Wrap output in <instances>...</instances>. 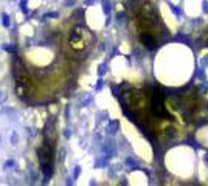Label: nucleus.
<instances>
[{
	"instance_id": "obj_2",
	"label": "nucleus",
	"mask_w": 208,
	"mask_h": 186,
	"mask_svg": "<svg viewBox=\"0 0 208 186\" xmlns=\"http://www.w3.org/2000/svg\"><path fill=\"white\" fill-rule=\"evenodd\" d=\"M92 34L82 27H75L70 36V46L75 51H84L92 42Z\"/></svg>"
},
{
	"instance_id": "obj_10",
	"label": "nucleus",
	"mask_w": 208,
	"mask_h": 186,
	"mask_svg": "<svg viewBox=\"0 0 208 186\" xmlns=\"http://www.w3.org/2000/svg\"><path fill=\"white\" fill-rule=\"evenodd\" d=\"M165 186H179V185H175L174 180H166L165 182Z\"/></svg>"
},
{
	"instance_id": "obj_6",
	"label": "nucleus",
	"mask_w": 208,
	"mask_h": 186,
	"mask_svg": "<svg viewBox=\"0 0 208 186\" xmlns=\"http://www.w3.org/2000/svg\"><path fill=\"white\" fill-rule=\"evenodd\" d=\"M3 48H5L6 51H10V53H14V51H16V46H14V45H5Z\"/></svg>"
},
{
	"instance_id": "obj_12",
	"label": "nucleus",
	"mask_w": 208,
	"mask_h": 186,
	"mask_svg": "<svg viewBox=\"0 0 208 186\" xmlns=\"http://www.w3.org/2000/svg\"><path fill=\"white\" fill-rule=\"evenodd\" d=\"M0 143H2V137H0Z\"/></svg>"
},
{
	"instance_id": "obj_5",
	"label": "nucleus",
	"mask_w": 208,
	"mask_h": 186,
	"mask_svg": "<svg viewBox=\"0 0 208 186\" xmlns=\"http://www.w3.org/2000/svg\"><path fill=\"white\" fill-rule=\"evenodd\" d=\"M2 23H3V27H6V28L10 27V16L6 14V13L2 14Z\"/></svg>"
},
{
	"instance_id": "obj_3",
	"label": "nucleus",
	"mask_w": 208,
	"mask_h": 186,
	"mask_svg": "<svg viewBox=\"0 0 208 186\" xmlns=\"http://www.w3.org/2000/svg\"><path fill=\"white\" fill-rule=\"evenodd\" d=\"M37 155H39V163L42 168V172L45 175V178L51 177L53 169H51V149H48V146H42L39 151H37Z\"/></svg>"
},
{
	"instance_id": "obj_13",
	"label": "nucleus",
	"mask_w": 208,
	"mask_h": 186,
	"mask_svg": "<svg viewBox=\"0 0 208 186\" xmlns=\"http://www.w3.org/2000/svg\"><path fill=\"white\" fill-rule=\"evenodd\" d=\"M0 99H2V95H0Z\"/></svg>"
},
{
	"instance_id": "obj_9",
	"label": "nucleus",
	"mask_w": 208,
	"mask_h": 186,
	"mask_svg": "<svg viewBox=\"0 0 208 186\" xmlns=\"http://www.w3.org/2000/svg\"><path fill=\"white\" fill-rule=\"evenodd\" d=\"M56 16H58V13H47V14L44 16V19H48V17H56Z\"/></svg>"
},
{
	"instance_id": "obj_4",
	"label": "nucleus",
	"mask_w": 208,
	"mask_h": 186,
	"mask_svg": "<svg viewBox=\"0 0 208 186\" xmlns=\"http://www.w3.org/2000/svg\"><path fill=\"white\" fill-rule=\"evenodd\" d=\"M20 11L24 14H28V0H20Z\"/></svg>"
},
{
	"instance_id": "obj_1",
	"label": "nucleus",
	"mask_w": 208,
	"mask_h": 186,
	"mask_svg": "<svg viewBox=\"0 0 208 186\" xmlns=\"http://www.w3.org/2000/svg\"><path fill=\"white\" fill-rule=\"evenodd\" d=\"M135 20H137L138 31H140L141 42L148 48H154L160 28H158L157 11L148 0H141L135 6Z\"/></svg>"
},
{
	"instance_id": "obj_7",
	"label": "nucleus",
	"mask_w": 208,
	"mask_h": 186,
	"mask_svg": "<svg viewBox=\"0 0 208 186\" xmlns=\"http://www.w3.org/2000/svg\"><path fill=\"white\" fill-rule=\"evenodd\" d=\"M14 165H16V163H14V160H8L5 163V169H10V168H13Z\"/></svg>"
},
{
	"instance_id": "obj_11",
	"label": "nucleus",
	"mask_w": 208,
	"mask_h": 186,
	"mask_svg": "<svg viewBox=\"0 0 208 186\" xmlns=\"http://www.w3.org/2000/svg\"><path fill=\"white\" fill-rule=\"evenodd\" d=\"M73 175H75V178H76V177H78V175H79V168H76V169H75V172H73Z\"/></svg>"
},
{
	"instance_id": "obj_8",
	"label": "nucleus",
	"mask_w": 208,
	"mask_h": 186,
	"mask_svg": "<svg viewBox=\"0 0 208 186\" xmlns=\"http://www.w3.org/2000/svg\"><path fill=\"white\" fill-rule=\"evenodd\" d=\"M11 143H13V144H17V134H16V132L11 135Z\"/></svg>"
}]
</instances>
